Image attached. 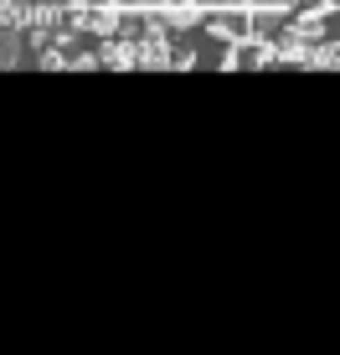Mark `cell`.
Listing matches in <instances>:
<instances>
[{
	"label": "cell",
	"mask_w": 340,
	"mask_h": 355,
	"mask_svg": "<svg viewBox=\"0 0 340 355\" xmlns=\"http://www.w3.org/2000/svg\"><path fill=\"white\" fill-rule=\"evenodd\" d=\"M206 6H227V10H248L253 0H206Z\"/></svg>",
	"instance_id": "6da1fadb"
}]
</instances>
